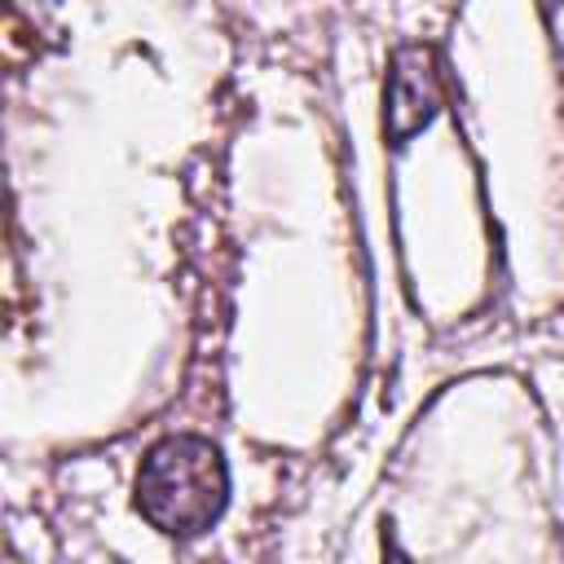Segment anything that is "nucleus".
I'll return each instance as SVG.
<instances>
[{
    "label": "nucleus",
    "mask_w": 564,
    "mask_h": 564,
    "mask_svg": "<svg viewBox=\"0 0 564 564\" xmlns=\"http://www.w3.org/2000/svg\"><path fill=\"white\" fill-rule=\"evenodd\" d=\"M229 502L225 454L194 432L163 436L150 445L137 471V511L167 538L207 533Z\"/></svg>",
    "instance_id": "f257e3e1"
},
{
    "label": "nucleus",
    "mask_w": 564,
    "mask_h": 564,
    "mask_svg": "<svg viewBox=\"0 0 564 564\" xmlns=\"http://www.w3.org/2000/svg\"><path fill=\"white\" fill-rule=\"evenodd\" d=\"M436 110V75L427 66V48H401L392 88H388V137L392 145H405Z\"/></svg>",
    "instance_id": "f03ea898"
},
{
    "label": "nucleus",
    "mask_w": 564,
    "mask_h": 564,
    "mask_svg": "<svg viewBox=\"0 0 564 564\" xmlns=\"http://www.w3.org/2000/svg\"><path fill=\"white\" fill-rule=\"evenodd\" d=\"M383 560H388V564H410V560L397 551V542H392V538H383Z\"/></svg>",
    "instance_id": "7ed1b4c3"
}]
</instances>
